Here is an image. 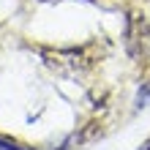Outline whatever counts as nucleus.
Here are the masks:
<instances>
[{
    "label": "nucleus",
    "mask_w": 150,
    "mask_h": 150,
    "mask_svg": "<svg viewBox=\"0 0 150 150\" xmlns=\"http://www.w3.org/2000/svg\"><path fill=\"white\" fill-rule=\"evenodd\" d=\"M142 150H150V142H147V145H145V147H142Z\"/></svg>",
    "instance_id": "nucleus-1"
}]
</instances>
